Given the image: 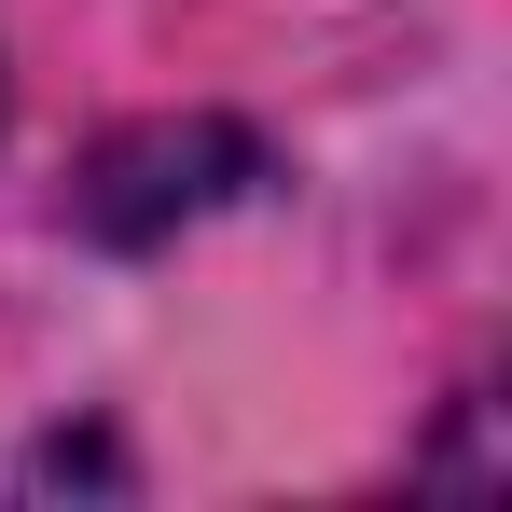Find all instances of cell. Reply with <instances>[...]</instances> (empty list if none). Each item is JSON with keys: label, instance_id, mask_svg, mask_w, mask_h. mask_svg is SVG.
Segmentation results:
<instances>
[]
</instances>
